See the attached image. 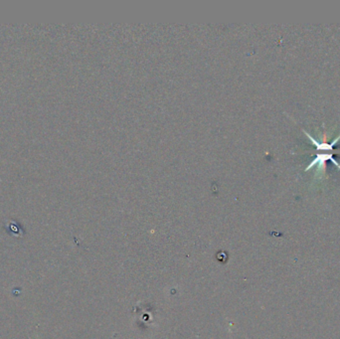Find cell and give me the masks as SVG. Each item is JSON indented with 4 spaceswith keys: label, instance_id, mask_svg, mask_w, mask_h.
<instances>
[{
    "label": "cell",
    "instance_id": "obj_1",
    "mask_svg": "<svg viewBox=\"0 0 340 339\" xmlns=\"http://www.w3.org/2000/svg\"><path fill=\"white\" fill-rule=\"evenodd\" d=\"M330 160L332 163H334L336 165V167L340 170V165L338 162L334 159L333 153L332 152H325V153H318L315 157V159H313V161L307 165V167L305 168V171L314 168L315 166L318 167L317 170V177L318 176H323L324 175V170H325V164L326 161Z\"/></svg>",
    "mask_w": 340,
    "mask_h": 339
}]
</instances>
